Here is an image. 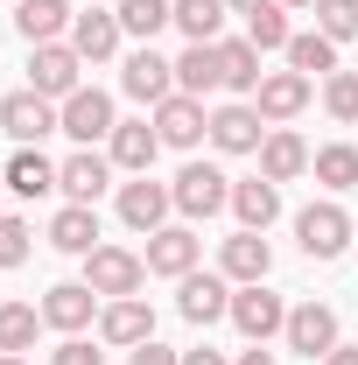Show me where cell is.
Instances as JSON below:
<instances>
[{
  "mask_svg": "<svg viewBox=\"0 0 358 365\" xmlns=\"http://www.w3.org/2000/svg\"><path fill=\"white\" fill-rule=\"evenodd\" d=\"M0 134L14 148H36L43 134H63V106L43 98V91H7L0 98Z\"/></svg>",
  "mask_w": 358,
  "mask_h": 365,
  "instance_id": "1",
  "label": "cell"
},
{
  "mask_svg": "<svg viewBox=\"0 0 358 365\" xmlns=\"http://www.w3.org/2000/svg\"><path fill=\"white\" fill-rule=\"evenodd\" d=\"M169 197H176L183 218H218L225 204H232V176L211 169V162H183V176L169 182Z\"/></svg>",
  "mask_w": 358,
  "mask_h": 365,
  "instance_id": "2",
  "label": "cell"
},
{
  "mask_svg": "<svg viewBox=\"0 0 358 365\" xmlns=\"http://www.w3.org/2000/svg\"><path fill=\"white\" fill-rule=\"evenodd\" d=\"M85 281L98 288V302H120V295H140L148 260L127 253V246H91V253H85Z\"/></svg>",
  "mask_w": 358,
  "mask_h": 365,
  "instance_id": "3",
  "label": "cell"
},
{
  "mask_svg": "<svg viewBox=\"0 0 358 365\" xmlns=\"http://www.w3.org/2000/svg\"><path fill=\"white\" fill-rule=\"evenodd\" d=\"M352 232H358V225L344 218V204H330V197L310 204V211L295 218V239H302V253H310V260H337V253L352 246Z\"/></svg>",
  "mask_w": 358,
  "mask_h": 365,
  "instance_id": "4",
  "label": "cell"
},
{
  "mask_svg": "<svg viewBox=\"0 0 358 365\" xmlns=\"http://www.w3.org/2000/svg\"><path fill=\"white\" fill-rule=\"evenodd\" d=\"M281 337H288V351H302L310 365H323L337 351V309H330V302H295Z\"/></svg>",
  "mask_w": 358,
  "mask_h": 365,
  "instance_id": "5",
  "label": "cell"
},
{
  "mask_svg": "<svg viewBox=\"0 0 358 365\" xmlns=\"http://www.w3.org/2000/svg\"><path fill=\"white\" fill-rule=\"evenodd\" d=\"M78 71H85V56H78L71 43H36L29 49V91H43V98H56V106L78 91Z\"/></svg>",
  "mask_w": 358,
  "mask_h": 365,
  "instance_id": "6",
  "label": "cell"
},
{
  "mask_svg": "<svg viewBox=\"0 0 358 365\" xmlns=\"http://www.w3.org/2000/svg\"><path fill=\"white\" fill-rule=\"evenodd\" d=\"M232 323H239V330H246L253 344H267L274 330H288V302L274 295L267 281H246V288L232 295Z\"/></svg>",
  "mask_w": 358,
  "mask_h": 365,
  "instance_id": "7",
  "label": "cell"
},
{
  "mask_svg": "<svg viewBox=\"0 0 358 365\" xmlns=\"http://www.w3.org/2000/svg\"><path fill=\"white\" fill-rule=\"evenodd\" d=\"M113 127H120V120H113V98H106L98 85H78L71 98H63V134L78 140V148H91V140H113Z\"/></svg>",
  "mask_w": 358,
  "mask_h": 365,
  "instance_id": "8",
  "label": "cell"
},
{
  "mask_svg": "<svg viewBox=\"0 0 358 365\" xmlns=\"http://www.w3.org/2000/svg\"><path fill=\"white\" fill-rule=\"evenodd\" d=\"M155 134H162V148H197V140L211 134V113H204V98L169 91V98L155 106Z\"/></svg>",
  "mask_w": 358,
  "mask_h": 365,
  "instance_id": "9",
  "label": "cell"
},
{
  "mask_svg": "<svg viewBox=\"0 0 358 365\" xmlns=\"http://www.w3.org/2000/svg\"><path fill=\"white\" fill-rule=\"evenodd\" d=\"M267 134H274V127L260 120V106H246V98L211 113V140H218L225 155H260V140H267Z\"/></svg>",
  "mask_w": 358,
  "mask_h": 365,
  "instance_id": "10",
  "label": "cell"
},
{
  "mask_svg": "<svg viewBox=\"0 0 358 365\" xmlns=\"http://www.w3.org/2000/svg\"><path fill=\"white\" fill-rule=\"evenodd\" d=\"M120 91L140 98V106H162V98L176 91V63H169V56H155V49L140 43L134 56H127V71H120Z\"/></svg>",
  "mask_w": 358,
  "mask_h": 365,
  "instance_id": "11",
  "label": "cell"
},
{
  "mask_svg": "<svg viewBox=\"0 0 358 365\" xmlns=\"http://www.w3.org/2000/svg\"><path fill=\"white\" fill-rule=\"evenodd\" d=\"M91 317H98V288H91V281H56V288L43 295V323L63 330V337H78Z\"/></svg>",
  "mask_w": 358,
  "mask_h": 365,
  "instance_id": "12",
  "label": "cell"
},
{
  "mask_svg": "<svg viewBox=\"0 0 358 365\" xmlns=\"http://www.w3.org/2000/svg\"><path fill=\"white\" fill-rule=\"evenodd\" d=\"M197 253H204V239L190 225H162L148 232V274H169V281H183V274H197Z\"/></svg>",
  "mask_w": 358,
  "mask_h": 365,
  "instance_id": "13",
  "label": "cell"
},
{
  "mask_svg": "<svg viewBox=\"0 0 358 365\" xmlns=\"http://www.w3.org/2000/svg\"><path fill=\"white\" fill-rule=\"evenodd\" d=\"M169 211H176V197H169V182H155V176H134L120 190V225H134V232H162Z\"/></svg>",
  "mask_w": 358,
  "mask_h": 365,
  "instance_id": "14",
  "label": "cell"
},
{
  "mask_svg": "<svg viewBox=\"0 0 358 365\" xmlns=\"http://www.w3.org/2000/svg\"><path fill=\"white\" fill-rule=\"evenodd\" d=\"M106 182H113V155L78 148L71 162H56V190H63L71 204H98V197H106Z\"/></svg>",
  "mask_w": 358,
  "mask_h": 365,
  "instance_id": "15",
  "label": "cell"
},
{
  "mask_svg": "<svg viewBox=\"0 0 358 365\" xmlns=\"http://www.w3.org/2000/svg\"><path fill=\"white\" fill-rule=\"evenodd\" d=\"M176 309H183L190 323H218V317H232V281H225V274H183Z\"/></svg>",
  "mask_w": 358,
  "mask_h": 365,
  "instance_id": "16",
  "label": "cell"
},
{
  "mask_svg": "<svg viewBox=\"0 0 358 365\" xmlns=\"http://www.w3.org/2000/svg\"><path fill=\"white\" fill-rule=\"evenodd\" d=\"M98 337L134 351V344H148V337H155V309H148L140 295H120V302H106V309H98Z\"/></svg>",
  "mask_w": 358,
  "mask_h": 365,
  "instance_id": "17",
  "label": "cell"
},
{
  "mask_svg": "<svg viewBox=\"0 0 358 365\" xmlns=\"http://www.w3.org/2000/svg\"><path fill=\"white\" fill-rule=\"evenodd\" d=\"M218 267H225V281H239V288H246V281H267V267H274V246L260 239V232H246V225H239L232 239H225Z\"/></svg>",
  "mask_w": 358,
  "mask_h": 365,
  "instance_id": "18",
  "label": "cell"
},
{
  "mask_svg": "<svg viewBox=\"0 0 358 365\" xmlns=\"http://www.w3.org/2000/svg\"><path fill=\"white\" fill-rule=\"evenodd\" d=\"M78 14H71V0H14V29H21V43H63V29H71Z\"/></svg>",
  "mask_w": 358,
  "mask_h": 365,
  "instance_id": "19",
  "label": "cell"
},
{
  "mask_svg": "<svg viewBox=\"0 0 358 365\" xmlns=\"http://www.w3.org/2000/svg\"><path fill=\"white\" fill-rule=\"evenodd\" d=\"M253 106H260V120H295L310 106V78L302 71H267L260 91H253Z\"/></svg>",
  "mask_w": 358,
  "mask_h": 365,
  "instance_id": "20",
  "label": "cell"
},
{
  "mask_svg": "<svg viewBox=\"0 0 358 365\" xmlns=\"http://www.w3.org/2000/svg\"><path fill=\"white\" fill-rule=\"evenodd\" d=\"M155 155H162V134H155L148 120H120V127H113V169L148 176V169H155Z\"/></svg>",
  "mask_w": 358,
  "mask_h": 365,
  "instance_id": "21",
  "label": "cell"
},
{
  "mask_svg": "<svg viewBox=\"0 0 358 365\" xmlns=\"http://www.w3.org/2000/svg\"><path fill=\"white\" fill-rule=\"evenodd\" d=\"M232 211H239V225L246 232H267L281 218V182L253 176V182H232Z\"/></svg>",
  "mask_w": 358,
  "mask_h": 365,
  "instance_id": "22",
  "label": "cell"
},
{
  "mask_svg": "<svg viewBox=\"0 0 358 365\" xmlns=\"http://www.w3.org/2000/svg\"><path fill=\"white\" fill-rule=\"evenodd\" d=\"M120 36H127V29H120V14H98V7L71 21V49H78L85 63H106V56L120 49Z\"/></svg>",
  "mask_w": 358,
  "mask_h": 365,
  "instance_id": "23",
  "label": "cell"
},
{
  "mask_svg": "<svg viewBox=\"0 0 358 365\" xmlns=\"http://www.w3.org/2000/svg\"><path fill=\"white\" fill-rule=\"evenodd\" d=\"M49 246H56V253H78V260H85L91 246H98V211H91V204H63V211L49 218Z\"/></svg>",
  "mask_w": 358,
  "mask_h": 365,
  "instance_id": "24",
  "label": "cell"
},
{
  "mask_svg": "<svg viewBox=\"0 0 358 365\" xmlns=\"http://www.w3.org/2000/svg\"><path fill=\"white\" fill-rule=\"evenodd\" d=\"M225 85V63H218V43H190L176 56V91H190V98H204V91Z\"/></svg>",
  "mask_w": 358,
  "mask_h": 365,
  "instance_id": "25",
  "label": "cell"
},
{
  "mask_svg": "<svg viewBox=\"0 0 358 365\" xmlns=\"http://www.w3.org/2000/svg\"><path fill=\"white\" fill-rule=\"evenodd\" d=\"M302 169H310V148L288 134V127H274V134L260 140V176L267 182H295Z\"/></svg>",
  "mask_w": 358,
  "mask_h": 365,
  "instance_id": "26",
  "label": "cell"
},
{
  "mask_svg": "<svg viewBox=\"0 0 358 365\" xmlns=\"http://www.w3.org/2000/svg\"><path fill=\"white\" fill-rule=\"evenodd\" d=\"M7 190H14V197H49V190H56V162H49L43 148H14Z\"/></svg>",
  "mask_w": 358,
  "mask_h": 365,
  "instance_id": "27",
  "label": "cell"
},
{
  "mask_svg": "<svg viewBox=\"0 0 358 365\" xmlns=\"http://www.w3.org/2000/svg\"><path fill=\"white\" fill-rule=\"evenodd\" d=\"M218 63H225V91H239V98H253L260 78H267V71H260V49L246 43V36H239V43H218Z\"/></svg>",
  "mask_w": 358,
  "mask_h": 365,
  "instance_id": "28",
  "label": "cell"
},
{
  "mask_svg": "<svg viewBox=\"0 0 358 365\" xmlns=\"http://www.w3.org/2000/svg\"><path fill=\"white\" fill-rule=\"evenodd\" d=\"M288 71H302V78H330L337 71V43L310 29V36H288Z\"/></svg>",
  "mask_w": 358,
  "mask_h": 365,
  "instance_id": "29",
  "label": "cell"
},
{
  "mask_svg": "<svg viewBox=\"0 0 358 365\" xmlns=\"http://www.w3.org/2000/svg\"><path fill=\"white\" fill-rule=\"evenodd\" d=\"M113 14H120V29H127V36L155 43V36H162V29L176 21V0H120Z\"/></svg>",
  "mask_w": 358,
  "mask_h": 365,
  "instance_id": "30",
  "label": "cell"
},
{
  "mask_svg": "<svg viewBox=\"0 0 358 365\" xmlns=\"http://www.w3.org/2000/svg\"><path fill=\"white\" fill-rule=\"evenodd\" d=\"M36 330H43V309L36 302H0V351H29L36 344Z\"/></svg>",
  "mask_w": 358,
  "mask_h": 365,
  "instance_id": "31",
  "label": "cell"
},
{
  "mask_svg": "<svg viewBox=\"0 0 358 365\" xmlns=\"http://www.w3.org/2000/svg\"><path fill=\"white\" fill-rule=\"evenodd\" d=\"M176 29L190 43H225V0H176Z\"/></svg>",
  "mask_w": 358,
  "mask_h": 365,
  "instance_id": "32",
  "label": "cell"
},
{
  "mask_svg": "<svg viewBox=\"0 0 358 365\" xmlns=\"http://www.w3.org/2000/svg\"><path fill=\"white\" fill-rule=\"evenodd\" d=\"M288 36H295V29H288V14H281V0H260V7L246 14V43L260 49V56H267V49H288Z\"/></svg>",
  "mask_w": 358,
  "mask_h": 365,
  "instance_id": "33",
  "label": "cell"
},
{
  "mask_svg": "<svg viewBox=\"0 0 358 365\" xmlns=\"http://www.w3.org/2000/svg\"><path fill=\"white\" fill-rule=\"evenodd\" d=\"M310 169H316L323 190H352V182H358V148L330 140V148H316V155H310Z\"/></svg>",
  "mask_w": 358,
  "mask_h": 365,
  "instance_id": "34",
  "label": "cell"
},
{
  "mask_svg": "<svg viewBox=\"0 0 358 365\" xmlns=\"http://www.w3.org/2000/svg\"><path fill=\"white\" fill-rule=\"evenodd\" d=\"M310 14H316V29H323L330 43H352L358 36V0H316Z\"/></svg>",
  "mask_w": 358,
  "mask_h": 365,
  "instance_id": "35",
  "label": "cell"
},
{
  "mask_svg": "<svg viewBox=\"0 0 358 365\" xmlns=\"http://www.w3.org/2000/svg\"><path fill=\"white\" fill-rule=\"evenodd\" d=\"M323 106H330V120H358V71H330L323 78Z\"/></svg>",
  "mask_w": 358,
  "mask_h": 365,
  "instance_id": "36",
  "label": "cell"
},
{
  "mask_svg": "<svg viewBox=\"0 0 358 365\" xmlns=\"http://www.w3.org/2000/svg\"><path fill=\"white\" fill-rule=\"evenodd\" d=\"M21 260H29V225L21 218H0V274L21 267Z\"/></svg>",
  "mask_w": 358,
  "mask_h": 365,
  "instance_id": "37",
  "label": "cell"
},
{
  "mask_svg": "<svg viewBox=\"0 0 358 365\" xmlns=\"http://www.w3.org/2000/svg\"><path fill=\"white\" fill-rule=\"evenodd\" d=\"M49 365H106V351H91L85 337H63V344L49 351Z\"/></svg>",
  "mask_w": 358,
  "mask_h": 365,
  "instance_id": "38",
  "label": "cell"
},
{
  "mask_svg": "<svg viewBox=\"0 0 358 365\" xmlns=\"http://www.w3.org/2000/svg\"><path fill=\"white\" fill-rule=\"evenodd\" d=\"M127 365H183V351H169V344H155V337H148V344L127 351Z\"/></svg>",
  "mask_w": 358,
  "mask_h": 365,
  "instance_id": "39",
  "label": "cell"
},
{
  "mask_svg": "<svg viewBox=\"0 0 358 365\" xmlns=\"http://www.w3.org/2000/svg\"><path fill=\"white\" fill-rule=\"evenodd\" d=\"M183 365H232L225 351H211V344H197V351H183Z\"/></svg>",
  "mask_w": 358,
  "mask_h": 365,
  "instance_id": "40",
  "label": "cell"
},
{
  "mask_svg": "<svg viewBox=\"0 0 358 365\" xmlns=\"http://www.w3.org/2000/svg\"><path fill=\"white\" fill-rule=\"evenodd\" d=\"M323 365H358V344H337V351H330Z\"/></svg>",
  "mask_w": 358,
  "mask_h": 365,
  "instance_id": "41",
  "label": "cell"
},
{
  "mask_svg": "<svg viewBox=\"0 0 358 365\" xmlns=\"http://www.w3.org/2000/svg\"><path fill=\"white\" fill-rule=\"evenodd\" d=\"M239 365H274V351H260V344H253V351H239Z\"/></svg>",
  "mask_w": 358,
  "mask_h": 365,
  "instance_id": "42",
  "label": "cell"
},
{
  "mask_svg": "<svg viewBox=\"0 0 358 365\" xmlns=\"http://www.w3.org/2000/svg\"><path fill=\"white\" fill-rule=\"evenodd\" d=\"M225 7H239V14H253V7H260V0H225Z\"/></svg>",
  "mask_w": 358,
  "mask_h": 365,
  "instance_id": "43",
  "label": "cell"
},
{
  "mask_svg": "<svg viewBox=\"0 0 358 365\" xmlns=\"http://www.w3.org/2000/svg\"><path fill=\"white\" fill-rule=\"evenodd\" d=\"M0 365H29V359H14V351H0Z\"/></svg>",
  "mask_w": 358,
  "mask_h": 365,
  "instance_id": "44",
  "label": "cell"
},
{
  "mask_svg": "<svg viewBox=\"0 0 358 365\" xmlns=\"http://www.w3.org/2000/svg\"><path fill=\"white\" fill-rule=\"evenodd\" d=\"M281 7H316V0H281Z\"/></svg>",
  "mask_w": 358,
  "mask_h": 365,
  "instance_id": "45",
  "label": "cell"
}]
</instances>
